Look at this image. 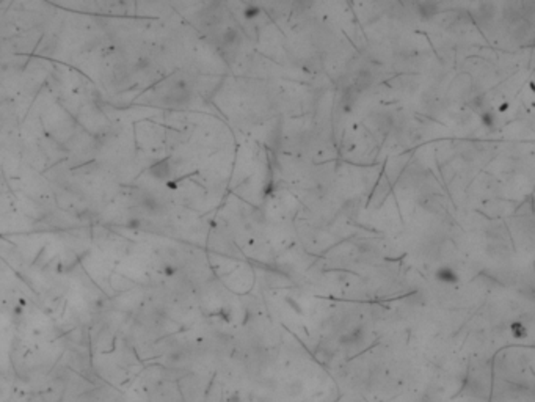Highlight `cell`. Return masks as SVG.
<instances>
[{"label":"cell","mask_w":535,"mask_h":402,"mask_svg":"<svg viewBox=\"0 0 535 402\" xmlns=\"http://www.w3.org/2000/svg\"><path fill=\"white\" fill-rule=\"evenodd\" d=\"M372 82H374V77H372V72L369 69H360L358 72H356L355 76V80H353V87L361 91V90H366L372 85Z\"/></svg>","instance_id":"cell-1"},{"label":"cell","mask_w":535,"mask_h":402,"mask_svg":"<svg viewBox=\"0 0 535 402\" xmlns=\"http://www.w3.org/2000/svg\"><path fill=\"white\" fill-rule=\"evenodd\" d=\"M435 278H436L438 281H441V283H447V284H450V283H457V281L460 280V278H458V275H457V272L453 270L452 267H449V266H443V267L438 269V270H436V273H435Z\"/></svg>","instance_id":"cell-2"},{"label":"cell","mask_w":535,"mask_h":402,"mask_svg":"<svg viewBox=\"0 0 535 402\" xmlns=\"http://www.w3.org/2000/svg\"><path fill=\"white\" fill-rule=\"evenodd\" d=\"M358 90H356L353 85L352 87H347L346 90H344V96H342V104H344V108H346V112H350L352 110V107L355 105V101H356V98H358Z\"/></svg>","instance_id":"cell-3"},{"label":"cell","mask_w":535,"mask_h":402,"mask_svg":"<svg viewBox=\"0 0 535 402\" xmlns=\"http://www.w3.org/2000/svg\"><path fill=\"white\" fill-rule=\"evenodd\" d=\"M438 11V5L432 4V2H424V4H419L417 5V13L423 19H430L433 18V16L436 14Z\"/></svg>","instance_id":"cell-4"},{"label":"cell","mask_w":535,"mask_h":402,"mask_svg":"<svg viewBox=\"0 0 535 402\" xmlns=\"http://www.w3.org/2000/svg\"><path fill=\"white\" fill-rule=\"evenodd\" d=\"M237 40H239V33H237L236 28L230 27V28L224 30V33H223V43H224V44L231 46V44H234Z\"/></svg>","instance_id":"cell-5"},{"label":"cell","mask_w":535,"mask_h":402,"mask_svg":"<svg viewBox=\"0 0 535 402\" xmlns=\"http://www.w3.org/2000/svg\"><path fill=\"white\" fill-rule=\"evenodd\" d=\"M261 14V8L256 7V5H247L245 10H243V16H245V19H254L257 18V16Z\"/></svg>","instance_id":"cell-6"},{"label":"cell","mask_w":535,"mask_h":402,"mask_svg":"<svg viewBox=\"0 0 535 402\" xmlns=\"http://www.w3.org/2000/svg\"><path fill=\"white\" fill-rule=\"evenodd\" d=\"M482 121L485 126L491 127V126H494L496 117H494V114H491V112H482Z\"/></svg>","instance_id":"cell-7"},{"label":"cell","mask_w":535,"mask_h":402,"mask_svg":"<svg viewBox=\"0 0 535 402\" xmlns=\"http://www.w3.org/2000/svg\"><path fill=\"white\" fill-rule=\"evenodd\" d=\"M483 99H485V96H476V98L473 99V102H471V107L473 108H480L482 105H483Z\"/></svg>","instance_id":"cell-8"},{"label":"cell","mask_w":535,"mask_h":402,"mask_svg":"<svg viewBox=\"0 0 535 402\" xmlns=\"http://www.w3.org/2000/svg\"><path fill=\"white\" fill-rule=\"evenodd\" d=\"M512 330H513V333H515L516 336H524V333H526L521 324H515V325H512Z\"/></svg>","instance_id":"cell-9"}]
</instances>
